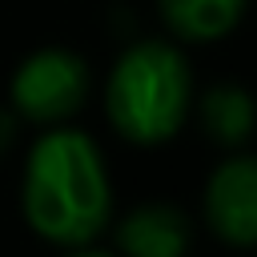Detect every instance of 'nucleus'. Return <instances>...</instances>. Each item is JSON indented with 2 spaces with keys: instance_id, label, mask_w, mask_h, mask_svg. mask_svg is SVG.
<instances>
[{
  "instance_id": "f257e3e1",
  "label": "nucleus",
  "mask_w": 257,
  "mask_h": 257,
  "mask_svg": "<svg viewBox=\"0 0 257 257\" xmlns=\"http://www.w3.org/2000/svg\"><path fill=\"white\" fill-rule=\"evenodd\" d=\"M20 213L48 245H92L112 221V181L100 145L88 133L64 124L40 133L24 157Z\"/></svg>"
},
{
  "instance_id": "f03ea898",
  "label": "nucleus",
  "mask_w": 257,
  "mask_h": 257,
  "mask_svg": "<svg viewBox=\"0 0 257 257\" xmlns=\"http://www.w3.org/2000/svg\"><path fill=\"white\" fill-rule=\"evenodd\" d=\"M189 108H193V72L177 44L137 40L116 56L104 80V112L124 141L165 145L185 128Z\"/></svg>"
},
{
  "instance_id": "7ed1b4c3",
  "label": "nucleus",
  "mask_w": 257,
  "mask_h": 257,
  "mask_svg": "<svg viewBox=\"0 0 257 257\" xmlns=\"http://www.w3.org/2000/svg\"><path fill=\"white\" fill-rule=\"evenodd\" d=\"M88 84H92V76H88V64H84L80 52H72V48H36L12 72V84H8L12 112L20 120L44 124V128L64 124L88 100Z\"/></svg>"
},
{
  "instance_id": "20e7f679",
  "label": "nucleus",
  "mask_w": 257,
  "mask_h": 257,
  "mask_svg": "<svg viewBox=\"0 0 257 257\" xmlns=\"http://www.w3.org/2000/svg\"><path fill=\"white\" fill-rule=\"evenodd\" d=\"M205 225L217 241L253 249L257 245V157L241 153L221 161L205 181Z\"/></svg>"
},
{
  "instance_id": "39448f33",
  "label": "nucleus",
  "mask_w": 257,
  "mask_h": 257,
  "mask_svg": "<svg viewBox=\"0 0 257 257\" xmlns=\"http://www.w3.org/2000/svg\"><path fill=\"white\" fill-rule=\"evenodd\" d=\"M193 245V221L165 201L137 205L116 221L120 257H185Z\"/></svg>"
},
{
  "instance_id": "423d86ee",
  "label": "nucleus",
  "mask_w": 257,
  "mask_h": 257,
  "mask_svg": "<svg viewBox=\"0 0 257 257\" xmlns=\"http://www.w3.org/2000/svg\"><path fill=\"white\" fill-rule=\"evenodd\" d=\"M245 8L249 0H157L165 28L189 44H213L229 36L241 24Z\"/></svg>"
},
{
  "instance_id": "0eeeda50",
  "label": "nucleus",
  "mask_w": 257,
  "mask_h": 257,
  "mask_svg": "<svg viewBox=\"0 0 257 257\" xmlns=\"http://www.w3.org/2000/svg\"><path fill=\"white\" fill-rule=\"evenodd\" d=\"M201 124L209 133V141L225 145V149H237L253 137L257 128V100L249 88L241 84H213L205 96H201Z\"/></svg>"
},
{
  "instance_id": "6e6552de",
  "label": "nucleus",
  "mask_w": 257,
  "mask_h": 257,
  "mask_svg": "<svg viewBox=\"0 0 257 257\" xmlns=\"http://www.w3.org/2000/svg\"><path fill=\"white\" fill-rule=\"evenodd\" d=\"M16 124H20V116L0 108V153H8V145H12V137H16Z\"/></svg>"
},
{
  "instance_id": "1a4fd4ad",
  "label": "nucleus",
  "mask_w": 257,
  "mask_h": 257,
  "mask_svg": "<svg viewBox=\"0 0 257 257\" xmlns=\"http://www.w3.org/2000/svg\"><path fill=\"white\" fill-rule=\"evenodd\" d=\"M68 257H116V253H104V249H88V245H80V249H72Z\"/></svg>"
}]
</instances>
